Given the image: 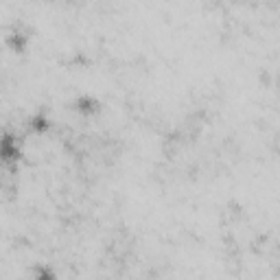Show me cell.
<instances>
[{
    "mask_svg": "<svg viewBox=\"0 0 280 280\" xmlns=\"http://www.w3.org/2000/svg\"><path fill=\"white\" fill-rule=\"evenodd\" d=\"M75 107H77L79 112H84V114H92V112L99 110V103L92 97H81L77 103H75Z\"/></svg>",
    "mask_w": 280,
    "mask_h": 280,
    "instance_id": "1",
    "label": "cell"
},
{
    "mask_svg": "<svg viewBox=\"0 0 280 280\" xmlns=\"http://www.w3.org/2000/svg\"><path fill=\"white\" fill-rule=\"evenodd\" d=\"M35 280H55V273H53V269H48V267H37Z\"/></svg>",
    "mask_w": 280,
    "mask_h": 280,
    "instance_id": "3",
    "label": "cell"
},
{
    "mask_svg": "<svg viewBox=\"0 0 280 280\" xmlns=\"http://www.w3.org/2000/svg\"><path fill=\"white\" fill-rule=\"evenodd\" d=\"M31 129H35V131H46L50 123H48V118L44 116V114H35L33 118H31V123H29Z\"/></svg>",
    "mask_w": 280,
    "mask_h": 280,
    "instance_id": "2",
    "label": "cell"
}]
</instances>
